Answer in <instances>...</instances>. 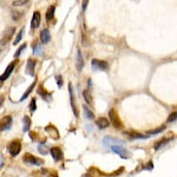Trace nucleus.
<instances>
[{
	"mask_svg": "<svg viewBox=\"0 0 177 177\" xmlns=\"http://www.w3.org/2000/svg\"><path fill=\"white\" fill-rule=\"evenodd\" d=\"M50 152H51L52 158L55 159V162H59V161L63 159V151H62L60 148H58V146H53V148H51Z\"/></svg>",
	"mask_w": 177,
	"mask_h": 177,
	"instance_id": "9",
	"label": "nucleus"
},
{
	"mask_svg": "<svg viewBox=\"0 0 177 177\" xmlns=\"http://www.w3.org/2000/svg\"><path fill=\"white\" fill-rule=\"evenodd\" d=\"M34 68H35V60L32 59V58H30L27 60V65H26V73L30 75V76H33Z\"/></svg>",
	"mask_w": 177,
	"mask_h": 177,
	"instance_id": "16",
	"label": "nucleus"
},
{
	"mask_svg": "<svg viewBox=\"0 0 177 177\" xmlns=\"http://www.w3.org/2000/svg\"><path fill=\"white\" fill-rule=\"evenodd\" d=\"M26 46H27L26 44H22V46H20V47H19L18 50H17V52L14 53V58H18V57H20V55H22V52L24 51V50H25V48H26Z\"/></svg>",
	"mask_w": 177,
	"mask_h": 177,
	"instance_id": "28",
	"label": "nucleus"
},
{
	"mask_svg": "<svg viewBox=\"0 0 177 177\" xmlns=\"http://www.w3.org/2000/svg\"><path fill=\"white\" fill-rule=\"evenodd\" d=\"M83 97H84V100L88 103V105H92V97H91V95H90V92L88 90L83 91Z\"/></svg>",
	"mask_w": 177,
	"mask_h": 177,
	"instance_id": "24",
	"label": "nucleus"
},
{
	"mask_svg": "<svg viewBox=\"0 0 177 177\" xmlns=\"http://www.w3.org/2000/svg\"><path fill=\"white\" fill-rule=\"evenodd\" d=\"M176 119H177V111H174L172 113L169 115V117H168V122L172 123V122H175Z\"/></svg>",
	"mask_w": 177,
	"mask_h": 177,
	"instance_id": "29",
	"label": "nucleus"
},
{
	"mask_svg": "<svg viewBox=\"0 0 177 177\" xmlns=\"http://www.w3.org/2000/svg\"><path fill=\"white\" fill-rule=\"evenodd\" d=\"M47 177H58V174H57L55 171H53V172H51Z\"/></svg>",
	"mask_w": 177,
	"mask_h": 177,
	"instance_id": "36",
	"label": "nucleus"
},
{
	"mask_svg": "<svg viewBox=\"0 0 177 177\" xmlns=\"http://www.w3.org/2000/svg\"><path fill=\"white\" fill-rule=\"evenodd\" d=\"M28 1L30 0H15V1H13V6H22Z\"/></svg>",
	"mask_w": 177,
	"mask_h": 177,
	"instance_id": "31",
	"label": "nucleus"
},
{
	"mask_svg": "<svg viewBox=\"0 0 177 177\" xmlns=\"http://www.w3.org/2000/svg\"><path fill=\"white\" fill-rule=\"evenodd\" d=\"M51 40V34H50V30L48 28H44L40 32V42L43 44H47Z\"/></svg>",
	"mask_w": 177,
	"mask_h": 177,
	"instance_id": "15",
	"label": "nucleus"
},
{
	"mask_svg": "<svg viewBox=\"0 0 177 177\" xmlns=\"http://www.w3.org/2000/svg\"><path fill=\"white\" fill-rule=\"evenodd\" d=\"M82 177H91V176H88V175H83Z\"/></svg>",
	"mask_w": 177,
	"mask_h": 177,
	"instance_id": "38",
	"label": "nucleus"
},
{
	"mask_svg": "<svg viewBox=\"0 0 177 177\" xmlns=\"http://www.w3.org/2000/svg\"><path fill=\"white\" fill-rule=\"evenodd\" d=\"M126 136H129L131 139H145L146 138V135H142L139 132H135V131H131V132H125Z\"/></svg>",
	"mask_w": 177,
	"mask_h": 177,
	"instance_id": "19",
	"label": "nucleus"
},
{
	"mask_svg": "<svg viewBox=\"0 0 177 177\" xmlns=\"http://www.w3.org/2000/svg\"><path fill=\"white\" fill-rule=\"evenodd\" d=\"M166 128L165 125H162V126H159V128H157V129H152V130H149L148 131V135H157V133H161L162 131H164Z\"/></svg>",
	"mask_w": 177,
	"mask_h": 177,
	"instance_id": "25",
	"label": "nucleus"
},
{
	"mask_svg": "<svg viewBox=\"0 0 177 177\" xmlns=\"http://www.w3.org/2000/svg\"><path fill=\"white\" fill-rule=\"evenodd\" d=\"M152 163H151V162H149V163H148V165H145V169H148V170H151V169H152Z\"/></svg>",
	"mask_w": 177,
	"mask_h": 177,
	"instance_id": "35",
	"label": "nucleus"
},
{
	"mask_svg": "<svg viewBox=\"0 0 177 177\" xmlns=\"http://www.w3.org/2000/svg\"><path fill=\"white\" fill-rule=\"evenodd\" d=\"M35 110H37V100H35V98H33L31 100V104H30V111L33 113Z\"/></svg>",
	"mask_w": 177,
	"mask_h": 177,
	"instance_id": "30",
	"label": "nucleus"
},
{
	"mask_svg": "<svg viewBox=\"0 0 177 177\" xmlns=\"http://www.w3.org/2000/svg\"><path fill=\"white\" fill-rule=\"evenodd\" d=\"M45 131L52 137V139H59V131L57 130V128H55V125H52V124L47 125L45 128Z\"/></svg>",
	"mask_w": 177,
	"mask_h": 177,
	"instance_id": "10",
	"label": "nucleus"
},
{
	"mask_svg": "<svg viewBox=\"0 0 177 177\" xmlns=\"http://www.w3.org/2000/svg\"><path fill=\"white\" fill-rule=\"evenodd\" d=\"M91 65L93 70H100V71H106L109 68V64L105 60H99V59H92Z\"/></svg>",
	"mask_w": 177,
	"mask_h": 177,
	"instance_id": "6",
	"label": "nucleus"
},
{
	"mask_svg": "<svg viewBox=\"0 0 177 177\" xmlns=\"http://www.w3.org/2000/svg\"><path fill=\"white\" fill-rule=\"evenodd\" d=\"M169 141H171V138H162L161 141H158L157 143H155V145H154V148H155V150H159L164 144H166Z\"/></svg>",
	"mask_w": 177,
	"mask_h": 177,
	"instance_id": "21",
	"label": "nucleus"
},
{
	"mask_svg": "<svg viewBox=\"0 0 177 177\" xmlns=\"http://www.w3.org/2000/svg\"><path fill=\"white\" fill-rule=\"evenodd\" d=\"M83 110H84V115H85V117H86L88 119H93V118H95L93 112L90 110L86 105H83Z\"/></svg>",
	"mask_w": 177,
	"mask_h": 177,
	"instance_id": "23",
	"label": "nucleus"
},
{
	"mask_svg": "<svg viewBox=\"0 0 177 177\" xmlns=\"http://www.w3.org/2000/svg\"><path fill=\"white\" fill-rule=\"evenodd\" d=\"M12 125V117L11 116H5L1 118V131H6L11 128Z\"/></svg>",
	"mask_w": 177,
	"mask_h": 177,
	"instance_id": "12",
	"label": "nucleus"
},
{
	"mask_svg": "<svg viewBox=\"0 0 177 177\" xmlns=\"http://www.w3.org/2000/svg\"><path fill=\"white\" fill-rule=\"evenodd\" d=\"M55 79H57V85H58V88H62V86H63V78H62V76H55Z\"/></svg>",
	"mask_w": 177,
	"mask_h": 177,
	"instance_id": "33",
	"label": "nucleus"
},
{
	"mask_svg": "<svg viewBox=\"0 0 177 177\" xmlns=\"http://www.w3.org/2000/svg\"><path fill=\"white\" fill-rule=\"evenodd\" d=\"M68 92H70V104H71V108L73 111V115L75 117H79V111H78L77 104H76V98H75V92H73V88H72V84L70 83L68 84Z\"/></svg>",
	"mask_w": 177,
	"mask_h": 177,
	"instance_id": "3",
	"label": "nucleus"
},
{
	"mask_svg": "<svg viewBox=\"0 0 177 177\" xmlns=\"http://www.w3.org/2000/svg\"><path fill=\"white\" fill-rule=\"evenodd\" d=\"M24 162L27 163V164H31V165H43L44 164V161L42 158H38V157L31 155L28 152H26L24 155Z\"/></svg>",
	"mask_w": 177,
	"mask_h": 177,
	"instance_id": "2",
	"label": "nucleus"
},
{
	"mask_svg": "<svg viewBox=\"0 0 177 177\" xmlns=\"http://www.w3.org/2000/svg\"><path fill=\"white\" fill-rule=\"evenodd\" d=\"M14 32H15V27H8L5 30V32L2 33V37H1V45L2 46L11 39L12 35H14Z\"/></svg>",
	"mask_w": 177,
	"mask_h": 177,
	"instance_id": "7",
	"label": "nucleus"
},
{
	"mask_svg": "<svg viewBox=\"0 0 177 177\" xmlns=\"http://www.w3.org/2000/svg\"><path fill=\"white\" fill-rule=\"evenodd\" d=\"M38 95H39L42 98H44L46 102H50L51 97H52V93H51V92H47V91L43 88V85H39V88H38Z\"/></svg>",
	"mask_w": 177,
	"mask_h": 177,
	"instance_id": "14",
	"label": "nucleus"
},
{
	"mask_svg": "<svg viewBox=\"0 0 177 177\" xmlns=\"http://www.w3.org/2000/svg\"><path fill=\"white\" fill-rule=\"evenodd\" d=\"M88 0H83V2H82V10H83V11L86 10V7H88Z\"/></svg>",
	"mask_w": 177,
	"mask_h": 177,
	"instance_id": "34",
	"label": "nucleus"
},
{
	"mask_svg": "<svg viewBox=\"0 0 177 177\" xmlns=\"http://www.w3.org/2000/svg\"><path fill=\"white\" fill-rule=\"evenodd\" d=\"M55 6H50L48 7V10H47V12H46V20L47 22H50L52 18H53V15H55Z\"/></svg>",
	"mask_w": 177,
	"mask_h": 177,
	"instance_id": "20",
	"label": "nucleus"
},
{
	"mask_svg": "<svg viewBox=\"0 0 177 177\" xmlns=\"http://www.w3.org/2000/svg\"><path fill=\"white\" fill-rule=\"evenodd\" d=\"M84 67V59H83V55H82V52L80 50L77 51V57H76V68H77L78 72H80Z\"/></svg>",
	"mask_w": 177,
	"mask_h": 177,
	"instance_id": "13",
	"label": "nucleus"
},
{
	"mask_svg": "<svg viewBox=\"0 0 177 177\" xmlns=\"http://www.w3.org/2000/svg\"><path fill=\"white\" fill-rule=\"evenodd\" d=\"M40 46H42V45H39L38 43H34V44L32 45V48H33L34 53H39V52H40Z\"/></svg>",
	"mask_w": 177,
	"mask_h": 177,
	"instance_id": "32",
	"label": "nucleus"
},
{
	"mask_svg": "<svg viewBox=\"0 0 177 177\" xmlns=\"http://www.w3.org/2000/svg\"><path fill=\"white\" fill-rule=\"evenodd\" d=\"M40 20H42V17H40V13L38 11H35L33 13V17H32V20H31V28L35 30L39 27L40 25Z\"/></svg>",
	"mask_w": 177,
	"mask_h": 177,
	"instance_id": "11",
	"label": "nucleus"
},
{
	"mask_svg": "<svg viewBox=\"0 0 177 177\" xmlns=\"http://www.w3.org/2000/svg\"><path fill=\"white\" fill-rule=\"evenodd\" d=\"M20 150H22V143H20L19 139H14V141L10 142L7 145V151L10 152V155L12 157H15L20 152Z\"/></svg>",
	"mask_w": 177,
	"mask_h": 177,
	"instance_id": "1",
	"label": "nucleus"
},
{
	"mask_svg": "<svg viewBox=\"0 0 177 177\" xmlns=\"http://www.w3.org/2000/svg\"><path fill=\"white\" fill-rule=\"evenodd\" d=\"M34 86H35V82H33V83H32V84H31V85H30V86L27 88V90L25 91V93H24V95L22 96V98H20V102H22V100L26 99V98L28 97V95H30V93L32 92V90H33Z\"/></svg>",
	"mask_w": 177,
	"mask_h": 177,
	"instance_id": "22",
	"label": "nucleus"
},
{
	"mask_svg": "<svg viewBox=\"0 0 177 177\" xmlns=\"http://www.w3.org/2000/svg\"><path fill=\"white\" fill-rule=\"evenodd\" d=\"M111 150H112L115 154L121 156V158H123V159H128V158L131 157V154H130L126 149H124L123 146H119V145H111Z\"/></svg>",
	"mask_w": 177,
	"mask_h": 177,
	"instance_id": "4",
	"label": "nucleus"
},
{
	"mask_svg": "<svg viewBox=\"0 0 177 177\" xmlns=\"http://www.w3.org/2000/svg\"><path fill=\"white\" fill-rule=\"evenodd\" d=\"M24 32H25V30L24 28H22L19 32H18V34H17V37H15V39H14V45H17L20 40H22V34H24Z\"/></svg>",
	"mask_w": 177,
	"mask_h": 177,
	"instance_id": "27",
	"label": "nucleus"
},
{
	"mask_svg": "<svg viewBox=\"0 0 177 177\" xmlns=\"http://www.w3.org/2000/svg\"><path fill=\"white\" fill-rule=\"evenodd\" d=\"M30 136H31V138H32V141H35V137H37V135L33 132H30Z\"/></svg>",
	"mask_w": 177,
	"mask_h": 177,
	"instance_id": "37",
	"label": "nucleus"
},
{
	"mask_svg": "<svg viewBox=\"0 0 177 177\" xmlns=\"http://www.w3.org/2000/svg\"><path fill=\"white\" fill-rule=\"evenodd\" d=\"M22 131L24 132H26V131H28L30 130V128H31V118L28 117V116H24V118H22Z\"/></svg>",
	"mask_w": 177,
	"mask_h": 177,
	"instance_id": "18",
	"label": "nucleus"
},
{
	"mask_svg": "<svg viewBox=\"0 0 177 177\" xmlns=\"http://www.w3.org/2000/svg\"><path fill=\"white\" fill-rule=\"evenodd\" d=\"M96 124H97V126L99 129H106L110 125V121L108 118H105V117H100L96 121Z\"/></svg>",
	"mask_w": 177,
	"mask_h": 177,
	"instance_id": "17",
	"label": "nucleus"
},
{
	"mask_svg": "<svg viewBox=\"0 0 177 177\" xmlns=\"http://www.w3.org/2000/svg\"><path fill=\"white\" fill-rule=\"evenodd\" d=\"M15 64H17V63H15V60L8 64V66L6 67V70L4 71V73L0 76V82H1V83H4V80H6L7 78L10 77V75L12 73V71H13V70H14V67H15Z\"/></svg>",
	"mask_w": 177,
	"mask_h": 177,
	"instance_id": "8",
	"label": "nucleus"
},
{
	"mask_svg": "<svg viewBox=\"0 0 177 177\" xmlns=\"http://www.w3.org/2000/svg\"><path fill=\"white\" fill-rule=\"evenodd\" d=\"M109 119L111 121L112 125L116 128V129H121L122 128V122H121V118L118 116V113L116 112V110H110L109 111Z\"/></svg>",
	"mask_w": 177,
	"mask_h": 177,
	"instance_id": "5",
	"label": "nucleus"
},
{
	"mask_svg": "<svg viewBox=\"0 0 177 177\" xmlns=\"http://www.w3.org/2000/svg\"><path fill=\"white\" fill-rule=\"evenodd\" d=\"M11 15H12V19H13V20L18 22V20H20V18L22 17V12H18V11H12Z\"/></svg>",
	"mask_w": 177,
	"mask_h": 177,
	"instance_id": "26",
	"label": "nucleus"
}]
</instances>
